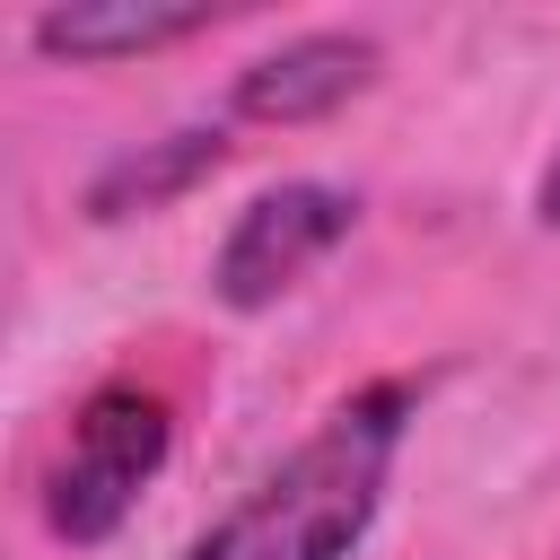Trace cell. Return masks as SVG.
Returning <instances> with one entry per match:
<instances>
[{"mask_svg":"<svg viewBox=\"0 0 560 560\" xmlns=\"http://www.w3.org/2000/svg\"><path fill=\"white\" fill-rule=\"evenodd\" d=\"M534 219H542V228H560V158H551V166H542V184H534Z\"/></svg>","mask_w":560,"mask_h":560,"instance_id":"obj_7","label":"cell"},{"mask_svg":"<svg viewBox=\"0 0 560 560\" xmlns=\"http://www.w3.org/2000/svg\"><path fill=\"white\" fill-rule=\"evenodd\" d=\"M166 438H175V429H166V402H158V394H140V385L88 394V411L70 420V446H61L52 481H44L52 534H61V542H105V534L131 516V499L158 481Z\"/></svg>","mask_w":560,"mask_h":560,"instance_id":"obj_2","label":"cell"},{"mask_svg":"<svg viewBox=\"0 0 560 560\" xmlns=\"http://www.w3.org/2000/svg\"><path fill=\"white\" fill-rule=\"evenodd\" d=\"M219 158H228V131H219V122H184V131H166V140H140V149H122V158L88 184V219L166 210L175 192H192L201 175H219Z\"/></svg>","mask_w":560,"mask_h":560,"instance_id":"obj_6","label":"cell"},{"mask_svg":"<svg viewBox=\"0 0 560 560\" xmlns=\"http://www.w3.org/2000/svg\"><path fill=\"white\" fill-rule=\"evenodd\" d=\"M368 79H376V44L368 35H341V26L289 35V44H271V52H254L236 70V114L245 122H324Z\"/></svg>","mask_w":560,"mask_h":560,"instance_id":"obj_4","label":"cell"},{"mask_svg":"<svg viewBox=\"0 0 560 560\" xmlns=\"http://www.w3.org/2000/svg\"><path fill=\"white\" fill-rule=\"evenodd\" d=\"M402 420H411L402 385H368V394L332 402L324 429L280 472H262L184 560H350L385 508Z\"/></svg>","mask_w":560,"mask_h":560,"instance_id":"obj_1","label":"cell"},{"mask_svg":"<svg viewBox=\"0 0 560 560\" xmlns=\"http://www.w3.org/2000/svg\"><path fill=\"white\" fill-rule=\"evenodd\" d=\"M350 219H359V201H350L341 184H271V192H254V201L236 210V228L219 236V254H210L219 306H236V315L280 306V298L350 236Z\"/></svg>","mask_w":560,"mask_h":560,"instance_id":"obj_3","label":"cell"},{"mask_svg":"<svg viewBox=\"0 0 560 560\" xmlns=\"http://www.w3.org/2000/svg\"><path fill=\"white\" fill-rule=\"evenodd\" d=\"M201 26H210L201 0H70V9H44L26 35L52 61H122V52H158Z\"/></svg>","mask_w":560,"mask_h":560,"instance_id":"obj_5","label":"cell"}]
</instances>
